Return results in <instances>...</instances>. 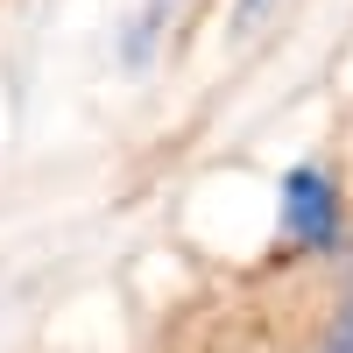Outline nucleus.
Instances as JSON below:
<instances>
[{"instance_id":"nucleus-1","label":"nucleus","mask_w":353,"mask_h":353,"mask_svg":"<svg viewBox=\"0 0 353 353\" xmlns=\"http://www.w3.org/2000/svg\"><path fill=\"white\" fill-rule=\"evenodd\" d=\"M283 233H290V248H311V254L339 241V184L325 170L297 163L283 176Z\"/></svg>"},{"instance_id":"nucleus-3","label":"nucleus","mask_w":353,"mask_h":353,"mask_svg":"<svg viewBox=\"0 0 353 353\" xmlns=\"http://www.w3.org/2000/svg\"><path fill=\"white\" fill-rule=\"evenodd\" d=\"M261 8H269V0H241V14H261Z\"/></svg>"},{"instance_id":"nucleus-2","label":"nucleus","mask_w":353,"mask_h":353,"mask_svg":"<svg viewBox=\"0 0 353 353\" xmlns=\"http://www.w3.org/2000/svg\"><path fill=\"white\" fill-rule=\"evenodd\" d=\"M318 353H353V290H346V304L332 311V332H325V346Z\"/></svg>"}]
</instances>
